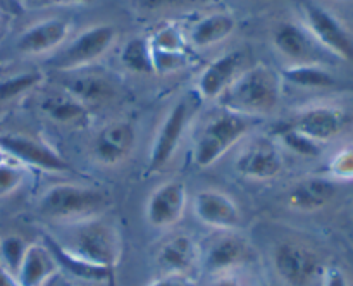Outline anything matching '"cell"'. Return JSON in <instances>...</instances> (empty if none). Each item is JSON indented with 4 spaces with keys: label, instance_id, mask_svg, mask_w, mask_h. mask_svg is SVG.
Masks as SVG:
<instances>
[{
    "label": "cell",
    "instance_id": "1",
    "mask_svg": "<svg viewBox=\"0 0 353 286\" xmlns=\"http://www.w3.org/2000/svg\"><path fill=\"white\" fill-rule=\"evenodd\" d=\"M281 96V74L268 64H257L245 69L219 96L217 103L230 112L261 119L278 109Z\"/></svg>",
    "mask_w": 353,
    "mask_h": 286
},
{
    "label": "cell",
    "instance_id": "2",
    "mask_svg": "<svg viewBox=\"0 0 353 286\" xmlns=\"http://www.w3.org/2000/svg\"><path fill=\"white\" fill-rule=\"evenodd\" d=\"M69 227L71 234L65 243L54 238L62 252L85 264L107 271H112L119 264L123 254V238L110 221L100 216L71 224Z\"/></svg>",
    "mask_w": 353,
    "mask_h": 286
},
{
    "label": "cell",
    "instance_id": "3",
    "mask_svg": "<svg viewBox=\"0 0 353 286\" xmlns=\"http://www.w3.org/2000/svg\"><path fill=\"white\" fill-rule=\"evenodd\" d=\"M109 195L103 190L76 183L48 186L38 200V212L54 223L71 224L100 217L109 207Z\"/></svg>",
    "mask_w": 353,
    "mask_h": 286
},
{
    "label": "cell",
    "instance_id": "4",
    "mask_svg": "<svg viewBox=\"0 0 353 286\" xmlns=\"http://www.w3.org/2000/svg\"><path fill=\"white\" fill-rule=\"evenodd\" d=\"M259 119L241 114L221 110L210 117L196 136L193 145V162L196 167L207 169L226 155L234 145L250 134Z\"/></svg>",
    "mask_w": 353,
    "mask_h": 286
},
{
    "label": "cell",
    "instance_id": "5",
    "mask_svg": "<svg viewBox=\"0 0 353 286\" xmlns=\"http://www.w3.org/2000/svg\"><path fill=\"white\" fill-rule=\"evenodd\" d=\"M202 99L196 92L181 96L174 105L165 114L164 121L155 133L154 141L150 147V157H148V171L159 172L168 167L169 162L174 159L190 124L195 121Z\"/></svg>",
    "mask_w": 353,
    "mask_h": 286
},
{
    "label": "cell",
    "instance_id": "6",
    "mask_svg": "<svg viewBox=\"0 0 353 286\" xmlns=\"http://www.w3.org/2000/svg\"><path fill=\"white\" fill-rule=\"evenodd\" d=\"M116 41L117 28L114 24H93L72 38L59 54H55L48 61V65L64 72L81 71L102 59L116 45Z\"/></svg>",
    "mask_w": 353,
    "mask_h": 286
},
{
    "label": "cell",
    "instance_id": "7",
    "mask_svg": "<svg viewBox=\"0 0 353 286\" xmlns=\"http://www.w3.org/2000/svg\"><path fill=\"white\" fill-rule=\"evenodd\" d=\"M254 258V247L238 231H217L212 240L200 245V271L207 278L241 271Z\"/></svg>",
    "mask_w": 353,
    "mask_h": 286
},
{
    "label": "cell",
    "instance_id": "8",
    "mask_svg": "<svg viewBox=\"0 0 353 286\" xmlns=\"http://www.w3.org/2000/svg\"><path fill=\"white\" fill-rule=\"evenodd\" d=\"M272 267L286 286H312L321 281L326 265L319 254L300 241H283L274 248Z\"/></svg>",
    "mask_w": 353,
    "mask_h": 286
},
{
    "label": "cell",
    "instance_id": "9",
    "mask_svg": "<svg viewBox=\"0 0 353 286\" xmlns=\"http://www.w3.org/2000/svg\"><path fill=\"white\" fill-rule=\"evenodd\" d=\"M302 12L303 26L324 50L343 61L353 62V37L334 14L312 2L303 3Z\"/></svg>",
    "mask_w": 353,
    "mask_h": 286
},
{
    "label": "cell",
    "instance_id": "10",
    "mask_svg": "<svg viewBox=\"0 0 353 286\" xmlns=\"http://www.w3.org/2000/svg\"><path fill=\"white\" fill-rule=\"evenodd\" d=\"M283 148L274 138L257 136L248 141L234 161V169L252 181H269L278 178L285 169Z\"/></svg>",
    "mask_w": 353,
    "mask_h": 286
},
{
    "label": "cell",
    "instance_id": "11",
    "mask_svg": "<svg viewBox=\"0 0 353 286\" xmlns=\"http://www.w3.org/2000/svg\"><path fill=\"white\" fill-rule=\"evenodd\" d=\"M348 121L350 116L343 107L333 103H316L299 110L292 117L288 126L323 145L340 136L348 126Z\"/></svg>",
    "mask_w": 353,
    "mask_h": 286
},
{
    "label": "cell",
    "instance_id": "12",
    "mask_svg": "<svg viewBox=\"0 0 353 286\" xmlns=\"http://www.w3.org/2000/svg\"><path fill=\"white\" fill-rule=\"evenodd\" d=\"M0 147L19 164L37 167L40 171L68 172L71 169L69 162L52 145L40 138L28 134H3L0 136Z\"/></svg>",
    "mask_w": 353,
    "mask_h": 286
},
{
    "label": "cell",
    "instance_id": "13",
    "mask_svg": "<svg viewBox=\"0 0 353 286\" xmlns=\"http://www.w3.org/2000/svg\"><path fill=\"white\" fill-rule=\"evenodd\" d=\"M192 210L199 223L214 231H238L243 221L236 200L216 188L200 190L193 196Z\"/></svg>",
    "mask_w": 353,
    "mask_h": 286
},
{
    "label": "cell",
    "instance_id": "14",
    "mask_svg": "<svg viewBox=\"0 0 353 286\" xmlns=\"http://www.w3.org/2000/svg\"><path fill=\"white\" fill-rule=\"evenodd\" d=\"M188 205V190L179 179H169L150 193L145 205L148 224L157 229L174 227L183 219Z\"/></svg>",
    "mask_w": 353,
    "mask_h": 286
},
{
    "label": "cell",
    "instance_id": "15",
    "mask_svg": "<svg viewBox=\"0 0 353 286\" xmlns=\"http://www.w3.org/2000/svg\"><path fill=\"white\" fill-rule=\"evenodd\" d=\"M137 127L131 121H110L93 138V159L105 167L123 164L137 147Z\"/></svg>",
    "mask_w": 353,
    "mask_h": 286
},
{
    "label": "cell",
    "instance_id": "16",
    "mask_svg": "<svg viewBox=\"0 0 353 286\" xmlns=\"http://www.w3.org/2000/svg\"><path fill=\"white\" fill-rule=\"evenodd\" d=\"M272 45L281 57L293 64H319L324 57V48L316 41L303 24L285 21L278 24L272 33Z\"/></svg>",
    "mask_w": 353,
    "mask_h": 286
},
{
    "label": "cell",
    "instance_id": "17",
    "mask_svg": "<svg viewBox=\"0 0 353 286\" xmlns=\"http://www.w3.org/2000/svg\"><path fill=\"white\" fill-rule=\"evenodd\" d=\"M155 265L161 276H188L200 269V245L186 233L165 238L155 252Z\"/></svg>",
    "mask_w": 353,
    "mask_h": 286
},
{
    "label": "cell",
    "instance_id": "18",
    "mask_svg": "<svg viewBox=\"0 0 353 286\" xmlns=\"http://www.w3.org/2000/svg\"><path fill=\"white\" fill-rule=\"evenodd\" d=\"M247 57L245 52L231 50L214 59L200 72L196 79V95L203 100H219V96L233 85L234 79L245 71Z\"/></svg>",
    "mask_w": 353,
    "mask_h": 286
},
{
    "label": "cell",
    "instance_id": "19",
    "mask_svg": "<svg viewBox=\"0 0 353 286\" xmlns=\"http://www.w3.org/2000/svg\"><path fill=\"white\" fill-rule=\"evenodd\" d=\"M71 34V23L62 17H47L31 24L17 37L16 48L23 55H43L57 50Z\"/></svg>",
    "mask_w": 353,
    "mask_h": 286
},
{
    "label": "cell",
    "instance_id": "20",
    "mask_svg": "<svg viewBox=\"0 0 353 286\" xmlns=\"http://www.w3.org/2000/svg\"><path fill=\"white\" fill-rule=\"evenodd\" d=\"M40 110L47 119L59 126L85 127L92 121V109L65 88L45 93L40 100Z\"/></svg>",
    "mask_w": 353,
    "mask_h": 286
},
{
    "label": "cell",
    "instance_id": "21",
    "mask_svg": "<svg viewBox=\"0 0 353 286\" xmlns=\"http://www.w3.org/2000/svg\"><path fill=\"white\" fill-rule=\"evenodd\" d=\"M61 272L57 258L47 243H30L16 272L19 286H48Z\"/></svg>",
    "mask_w": 353,
    "mask_h": 286
},
{
    "label": "cell",
    "instance_id": "22",
    "mask_svg": "<svg viewBox=\"0 0 353 286\" xmlns=\"http://www.w3.org/2000/svg\"><path fill=\"white\" fill-rule=\"evenodd\" d=\"M238 21L228 10H217L207 16L200 17L195 23L190 24L186 31V41L190 47L195 48H210L223 43L236 31Z\"/></svg>",
    "mask_w": 353,
    "mask_h": 286
},
{
    "label": "cell",
    "instance_id": "23",
    "mask_svg": "<svg viewBox=\"0 0 353 286\" xmlns=\"http://www.w3.org/2000/svg\"><path fill=\"white\" fill-rule=\"evenodd\" d=\"M336 196V183L330 176H309L290 188L288 205L302 212L321 210Z\"/></svg>",
    "mask_w": 353,
    "mask_h": 286
},
{
    "label": "cell",
    "instance_id": "24",
    "mask_svg": "<svg viewBox=\"0 0 353 286\" xmlns=\"http://www.w3.org/2000/svg\"><path fill=\"white\" fill-rule=\"evenodd\" d=\"M64 88L90 109L110 102L117 95L112 79L99 72L74 71V76L69 79V83H65Z\"/></svg>",
    "mask_w": 353,
    "mask_h": 286
},
{
    "label": "cell",
    "instance_id": "25",
    "mask_svg": "<svg viewBox=\"0 0 353 286\" xmlns=\"http://www.w3.org/2000/svg\"><path fill=\"white\" fill-rule=\"evenodd\" d=\"M281 78L292 85L307 90H324L333 88L336 85V78L333 72L327 71L321 64H293L288 65L281 72Z\"/></svg>",
    "mask_w": 353,
    "mask_h": 286
},
{
    "label": "cell",
    "instance_id": "26",
    "mask_svg": "<svg viewBox=\"0 0 353 286\" xmlns=\"http://www.w3.org/2000/svg\"><path fill=\"white\" fill-rule=\"evenodd\" d=\"M121 62L134 74H152L155 72L152 45L148 37H133L124 43L121 50Z\"/></svg>",
    "mask_w": 353,
    "mask_h": 286
},
{
    "label": "cell",
    "instance_id": "27",
    "mask_svg": "<svg viewBox=\"0 0 353 286\" xmlns=\"http://www.w3.org/2000/svg\"><path fill=\"white\" fill-rule=\"evenodd\" d=\"M274 140L278 141L279 147H285L286 150L300 155V157H317L323 152V145L317 141L310 140L305 134L299 133L296 130L290 127L288 124L278 130L274 133Z\"/></svg>",
    "mask_w": 353,
    "mask_h": 286
},
{
    "label": "cell",
    "instance_id": "28",
    "mask_svg": "<svg viewBox=\"0 0 353 286\" xmlns=\"http://www.w3.org/2000/svg\"><path fill=\"white\" fill-rule=\"evenodd\" d=\"M148 38H150V45L154 50L171 52V54H183V52H188L186 34L178 24H168V26L157 30Z\"/></svg>",
    "mask_w": 353,
    "mask_h": 286
},
{
    "label": "cell",
    "instance_id": "29",
    "mask_svg": "<svg viewBox=\"0 0 353 286\" xmlns=\"http://www.w3.org/2000/svg\"><path fill=\"white\" fill-rule=\"evenodd\" d=\"M28 241L19 234H6L0 238V265L16 276L21 261L28 250Z\"/></svg>",
    "mask_w": 353,
    "mask_h": 286
},
{
    "label": "cell",
    "instance_id": "30",
    "mask_svg": "<svg viewBox=\"0 0 353 286\" xmlns=\"http://www.w3.org/2000/svg\"><path fill=\"white\" fill-rule=\"evenodd\" d=\"M43 74L40 71H28L14 74L0 83V100H12L40 85Z\"/></svg>",
    "mask_w": 353,
    "mask_h": 286
},
{
    "label": "cell",
    "instance_id": "31",
    "mask_svg": "<svg viewBox=\"0 0 353 286\" xmlns=\"http://www.w3.org/2000/svg\"><path fill=\"white\" fill-rule=\"evenodd\" d=\"M26 167L14 159L0 162V198L16 193L26 181Z\"/></svg>",
    "mask_w": 353,
    "mask_h": 286
},
{
    "label": "cell",
    "instance_id": "32",
    "mask_svg": "<svg viewBox=\"0 0 353 286\" xmlns=\"http://www.w3.org/2000/svg\"><path fill=\"white\" fill-rule=\"evenodd\" d=\"M327 172L334 181H338V179L340 181H353V143L340 148L331 157Z\"/></svg>",
    "mask_w": 353,
    "mask_h": 286
},
{
    "label": "cell",
    "instance_id": "33",
    "mask_svg": "<svg viewBox=\"0 0 353 286\" xmlns=\"http://www.w3.org/2000/svg\"><path fill=\"white\" fill-rule=\"evenodd\" d=\"M321 286H350L347 274L336 265H327L324 267L321 276Z\"/></svg>",
    "mask_w": 353,
    "mask_h": 286
},
{
    "label": "cell",
    "instance_id": "34",
    "mask_svg": "<svg viewBox=\"0 0 353 286\" xmlns=\"http://www.w3.org/2000/svg\"><path fill=\"white\" fill-rule=\"evenodd\" d=\"M205 286H250L243 276H240V271L228 272V274H219L209 278Z\"/></svg>",
    "mask_w": 353,
    "mask_h": 286
},
{
    "label": "cell",
    "instance_id": "35",
    "mask_svg": "<svg viewBox=\"0 0 353 286\" xmlns=\"http://www.w3.org/2000/svg\"><path fill=\"white\" fill-rule=\"evenodd\" d=\"M147 286H199L188 276H161Z\"/></svg>",
    "mask_w": 353,
    "mask_h": 286
},
{
    "label": "cell",
    "instance_id": "36",
    "mask_svg": "<svg viewBox=\"0 0 353 286\" xmlns=\"http://www.w3.org/2000/svg\"><path fill=\"white\" fill-rule=\"evenodd\" d=\"M0 286H19L16 276L10 274L9 271H6L2 265H0Z\"/></svg>",
    "mask_w": 353,
    "mask_h": 286
},
{
    "label": "cell",
    "instance_id": "37",
    "mask_svg": "<svg viewBox=\"0 0 353 286\" xmlns=\"http://www.w3.org/2000/svg\"><path fill=\"white\" fill-rule=\"evenodd\" d=\"M21 3H23L26 9L37 10V9H45V7L52 6V0H21Z\"/></svg>",
    "mask_w": 353,
    "mask_h": 286
},
{
    "label": "cell",
    "instance_id": "38",
    "mask_svg": "<svg viewBox=\"0 0 353 286\" xmlns=\"http://www.w3.org/2000/svg\"><path fill=\"white\" fill-rule=\"evenodd\" d=\"M92 2H95V0H52V3H59V6H74V3L83 6V3H92Z\"/></svg>",
    "mask_w": 353,
    "mask_h": 286
},
{
    "label": "cell",
    "instance_id": "39",
    "mask_svg": "<svg viewBox=\"0 0 353 286\" xmlns=\"http://www.w3.org/2000/svg\"><path fill=\"white\" fill-rule=\"evenodd\" d=\"M6 159H9V155H7L6 152H3V148L0 147V162H3V161H6Z\"/></svg>",
    "mask_w": 353,
    "mask_h": 286
},
{
    "label": "cell",
    "instance_id": "40",
    "mask_svg": "<svg viewBox=\"0 0 353 286\" xmlns=\"http://www.w3.org/2000/svg\"><path fill=\"white\" fill-rule=\"evenodd\" d=\"M55 286H76V285H72L71 281H61V283H57Z\"/></svg>",
    "mask_w": 353,
    "mask_h": 286
}]
</instances>
